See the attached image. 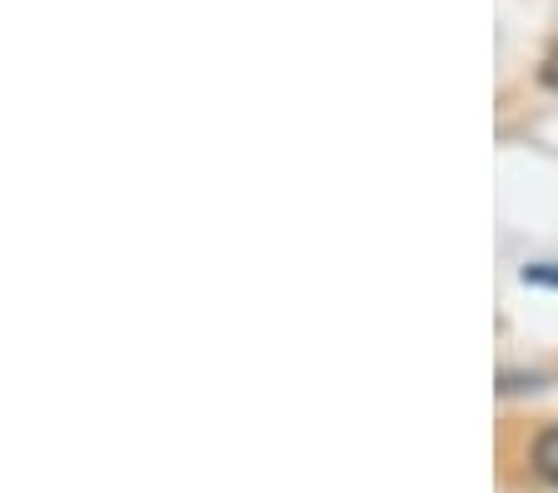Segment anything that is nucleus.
Returning a JSON list of instances; mask_svg holds the SVG:
<instances>
[{
    "label": "nucleus",
    "instance_id": "1",
    "mask_svg": "<svg viewBox=\"0 0 558 493\" xmlns=\"http://www.w3.org/2000/svg\"><path fill=\"white\" fill-rule=\"evenodd\" d=\"M534 469L544 473L548 483H558V423H548L544 434L534 439Z\"/></svg>",
    "mask_w": 558,
    "mask_h": 493
},
{
    "label": "nucleus",
    "instance_id": "2",
    "mask_svg": "<svg viewBox=\"0 0 558 493\" xmlns=\"http://www.w3.org/2000/svg\"><path fill=\"white\" fill-rule=\"evenodd\" d=\"M523 284H554V289H558V270H544V264H529V270H523Z\"/></svg>",
    "mask_w": 558,
    "mask_h": 493
},
{
    "label": "nucleus",
    "instance_id": "3",
    "mask_svg": "<svg viewBox=\"0 0 558 493\" xmlns=\"http://www.w3.org/2000/svg\"><path fill=\"white\" fill-rule=\"evenodd\" d=\"M538 75H544V85H548V90H558V50L544 60V71H538Z\"/></svg>",
    "mask_w": 558,
    "mask_h": 493
}]
</instances>
